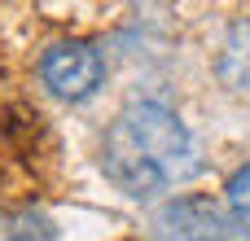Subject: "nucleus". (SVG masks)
<instances>
[{
	"label": "nucleus",
	"mask_w": 250,
	"mask_h": 241,
	"mask_svg": "<svg viewBox=\"0 0 250 241\" xmlns=\"http://www.w3.org/2000/svg\"><path fill=\"white\" fill-rule=\"evenodd\" d=\"M40 79L57 101H88L105 83V57L88 40H62L40 57Z\"/></svg>",
	"instance_id": "nucleus-2"
},
{
	"label": "nucleus",
	"mask_w": 250,
	"mask_h": 241,
	"mask_svg": "<svg viewBox=\"0 0 250 241\" xmlns=\"http://www.w3.org/2000/svg\"><path fill=\"white\" fill-rule=\"evenodd\" d=\"M198 167L193 136L176 110L158 101H132L114 114L101 141V171L127 198H154Z\"/></svg>",
	"instance_id": "nucleus-1"
},
{
	"label": "nucleus",
	"mask_w": 250,
	"mask_h": 241,
	"mask_svg": "<svg viewBox=\"0 0 250 241\" xmlns=\"http://www.w3.org/2000/svg\"><path fill=\"white\" fill-rule=\"evenodd\" d=\"M0 241H57V224L44 211H9L0 215Z\"/></svg>",
	"instance_id": "nucleus-4"
},
{
	"label": "nucleus",
	"mask_w": 250,
	"mask_h": 241,
	"mask_svg": "<svg viewBox=\"0 0 250 241\" xmlns=\"http://www.w3.org/2000/svg\"><path fill=\"white\" fill-rule=\"evenodd\" d=\"M229 224L242 241H250V162L237 167L229 180Z\"/></svg>",
	"instance_id": "nucleus-6"
},
{
	"label": "nucleus",
	"mask_w": 250,
	"mask_h": 241,
	"mask_svg": "<svg viewBox=\"0 0 250 241\" xmlns=\"http://www.w3.org/2000/svg\"><path fill=\"white\" fill-rule=\"evenodd\" d=\"M154 241H233V224L220 215L211 198L185 193L154 211Z\"/></svg>",
	"instance_id": "nucleus-3"
},
{
	"label": "nucleus",
	"mask_w": 250,
	"mask_h": 241,
	"mask_svg": "<svg viewBox=\"0 0 250 241\" xmlns=\"http://www.w3.org/2000/svg\"><path fill=\"white\" fill-rule=\"evenodd\" d=\"M229 70H237L233 88H250V26L246 22H237L229 31V44H224V57H220V75H229Z\"/></svg>",
	"instance_id": "nucleus-5"
}]
</instances>
